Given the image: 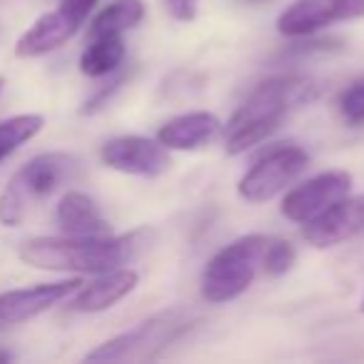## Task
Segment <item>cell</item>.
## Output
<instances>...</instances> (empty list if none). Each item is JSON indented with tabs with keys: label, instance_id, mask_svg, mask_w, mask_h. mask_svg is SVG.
<instances>
[{
	"label": "cell",
	"instance_id": "cell-21",
	"mask_svg": "<svg viewBox=\"0 0 364 364\" xmlns=\"http://www.w3.org/2000/svg\"><path fill=\"white\" fill-rule=\"evenodd\" d=\"M125 80H127V75H125V73H117V75L112 77L110 82H105V85H102L100 90H97V92H92V95L85 100V105L80 107V112H82V115H95V112H100L102 107H105L107 102H110V97L115 95L117 90H120V87H122V82H125Z\"/></svg>",
	"mask_w": 364,
	"mask_h": 364
},
{
	"label": "cell",
	"instance_id": "cell-2",
	"mask_svg": "<svg viewBox=\"0 0 364 364\" xmlns=\"http://www.w3.org/2000/svg\"><path fill=\"white\" fill-rule=\"evenodd\" d=\"M317 95L319 85L309 77L282 75L259 82L225 125L228 155H242L252 150L282 125L289 112L314 102Z\"/></svg>",
	"mask_w": 364,
	"mask_h": 364
},
{
	"label": "cell",
	"instance_id": "cell-7",
	"mask_svg": "<svg viewBox=\"0 0 364 364\" xmlns=\"http://www.w3.org/2000/svg\"><path fill=\"white\" fill-rule=\"evenodd\" d=\"M364 18V0H294L277 18V31L284 38H307L334 23Z\"/></svg>",
	"mask_w": 364,
	"mask_h": 364
},
{
	"label": "cell",
	"instance_id": "cell-26",
	"mask_svg": "<svg viewBox=\"0 0 364 364\" xmlns=\"http://www.w3.org/2000/svg\"><path fill=\"white\" fill-rule=\"evenodd\" d=\"M359 309H362V312H364V299H362V307H359Z\"/></svg>",
	"mask_w": 364,
	"mask_h": 364
},
{
	"label": "cell",
	"instance_id": "cell-18",
	"mask_svg": "<svg viewBox=\"0 0 364 364\" xmlns=\"http://www.w3.org/2000/svg\"><path fill=\"white\" fill-rule=\"evenodd\" d=\"M43 127H46V117L38 115V112H26V115L0 120V165L13 152L21 150L26 142H31Z\"/></svg>",
	"mask_w": 364,
	"mask_h": 364
},
{
	"label": "cell",
	"instance_id": "cell-17",
	"mask_svg": "<svg viewBox=\"0 0 364 364\" xmlns=\"http://www.w3.org/2000/svg\"><path fill=\"white\" fill-rule=\"evenodd\" d=\"M125 41L122 36H100L87 41L80 55V73L87 77H105L120 70L125 60Z\"/></svg>",
	"mask_w": 364,
	"mask_h": 364
},
{
	"label": "cell",
	"instance_id": "cell-22",
	"mask_svg": "<svg viewBox=\"0 0 364 364\" xmlns=\"http://www.w3.org/2000/svg\"><path fill=\"white\" fill-rule=\"evenodd\" d=\"M165 8L177 23H193L198 18L200 0H165Z\"/></svg>",
	"mask_w": 364,
	"mask_h": 364
},
{
	"label": "cell",
	"instance_id": "cell-8",
	"mask_svg": "<svg viewBox=\"0 0 364 364\" xmlns=\"http://www.w3.org/2000/svg\"><path fill=\"white\" fill-rule=\"evenodd\" d=\"M352 190V175L347 170H327L309 177L307 182L292 188L282 200V215L292 223H309L319 213L334 205L337 200L347 198Z\"/></svg>",
	"mask_w": 364,
	"mask_h": 364
},
{
	"label": "cell",
	"instance_id": "cell-20",
	"mask_svg": "<svg viewBox=\"0 0 364 364\" xmlns=\"http://www.w3.org/2000/svg\"><path fill=\"white\" fill-rule=\"evenodd\" d=\"M337 105H339V112H342V117L347 122H352V125L364 122V77L354 80L347 90H342Z\"/></svg>",
	"mask_w": 364,
	"mask_h": 364
},
{
	"label": "cell",
	"instance_id": "cell-14",
	"mask_svg": "<svg viewBox=\"0 0 364 364\" xmlns=\"http://www.w3.org/2000/svg\"><path fill=\"white\" fill-rule=\"evenodd\" d=\"M220 130H223V122L213 112L198 110L165 122L157 130V142L167 150H200L208 142H213Z\"/></svg>",
	"mask_w": 364,
	"mask_h": 364
},
{
	"label": "cell",
	"instance_id": "cell-4",
	"mask_svg": "<svg viewBox=\"0 0 364 364\" xmlns=\"http://www.w3.org/2000/svg\"><path fill=\"white\" fill-rule=\"evenodd\" d=\"M267 242L269 237L264 235H245L215 252L203 272V297L210 304H225L247 292L262 269Z\"/></svg>",
	"mask_w": 364,
	"mask_h": 364
},
{
	"label": "cell",
	"instance_id": "cell-24",
	"mask_svg": "<svg viewBox=\"0 0 364 364\" xmlns=\"http://www.w3.org/2000/svg\"><path fill=\"white\" fill-rule=\"evenodd\" d=\"M3 90H6V77L0 75V92H3Z\"/></svg>",
	"mask_w": 364,
	"mask_h": 364
},
{
	"label": "cell",
	"instance_id": "cell-23",
	"mask_svg": "<svg viewBox=\"0 0 364 364\" xmlns=\"http://www.w3.org/2000/svg\"><path fill=\"white\" fill-rule=\"evenodd\" d=\"M11 359H13V354H11V352H6V349H0V364L11 362Z\"/></svg>",
	"mask_w": 364,
	"mask_h": 364
},
{
	"label": "cell",
	"instance_id": "cell-13",
	"mask_svg": "<svg viewBox=\"0 0 364 364\" xmlns=\"http://www.w3.org/2000/svg\"><path fill=\"white\" fill-rule=\"evenodd\" d=\"M82 23L75 16L65 11V8L58 6L55 11L43 13L16 43V55L18 58H41L48 53L58 50L60 46H65L77 31H80Z\"/></svg>",
	"mask_w": 364,
	"mask_h": 364
},
{
	"label": "cell",
	"instance_id": "cell-6",
	"mask_svg": "<svg viewBox=\"0 0 364 364\" xmlns=\"http://www.w3.org/2000/svg\"><path fill=\"white\" fill-rule=\"evenodd\" d=\"M309 165V155L299 145L279 142V145L264 150L255 160V165L237 182V195L245 203H267L277 198L282 190H287L289 182H294Z\"/></svg>",
	"mask_w": 364,
	"mask_h": 364
},
{
	"label": "cell",
	"instance_id": "cell-3",
	"mask_svg": "<svg viewBox=\"0 0 364 364\" xmlns=\"http://www.w3.org/2000/svg\"><path fill=\"white\" fill-rule=\"evenodd\" d=\"M77 157L70 152H43L28 160L8 182L0 195V225L18 228L33 205L43 203L73 180L77 172Z\"/></svg>",
	"mask_w": 364,
	"mask_h": 364
},
{
	"label": "cell",
	"instance_id": "cell-25",
	"mask_svg": "<svg viewBox=\"0 0 364 364\" xmlns=\"http://www.w3.org/2000/svg\"><path fill=\"white\" fill-rule=\"evenodd\" d=\"M250 3H262V0H250Z\"/></svg>",
	"mask_w": 364,
	"mask_h": 364
},
{
	"label": "cell",
	"instance_id": "cell-16",
	"mask_svg": "<svg viewBox=\"0 0 364 364\" xmlns=\"http://www.w3.org/2000/svg\"><path fill=\"white\" fill-rule=\"evenodd\" d=\"M142 18H145L142 0H112L92 18L90 28H87V41L100 36H122L140 26Z\"/></svg>",
	"mask_w": 364,
	"mask_h": 364
},
{
	"label": "cell",
	"instance_id": "cell-11",
	"mask_svg": "<svg viewBox=\"0 0 364 364\" xmlns=\"http://www.w3.org/2000/svg\"><path fill=\"white\" fill-rule=\"evenodd\" d=\"M359 232H364V195H357V198L347 195V198L337 200L317 218L304 223L302 230L304 240L317 250L342 245Z\"/></svg>",
	"mask_w": 364,
	"mask_h": 364
},
{
	"label": "cell",
	"instance_id": "cell-1",
	"mask_svg": "<svg viewBox=\"0 0 364 364\" xmlns=\"http://www.w3.org/2000/svg\"><path fill=\"white\" fill-rule=\"evenodd\" d=\"M152 230L140 228L127 235H87V237H33L21 245L18 257L28 267L46 272L102 274L127 264L150 245Z\"/></svg>",
	"mask_w": 364,
	"mask_h": 364
},
{
	"label": "cell",
	"instance_id": "cell-9",
	"mask_svg": "<svg viewBox=\"0 0 364 364\" xmlns=\"http://www.w3.org/2000/svg\"><path fill=\"white\" fill-rule=\"evenodd\" d=\"M100 160L110 170L137 177H157L170 167L167 147H162L157 137L150 140L140 135H122L107 140L100 147Z\"/></svg>",
	"mask_w": 364,
	"mask_h": 364
},
{
	"label": "cell",
	"instance_id": "cell-5",
	"mask_svg": "<svg viewBox=\"0 0 364 364\" xmlns=\"http://www.w3.org/2000/svg\"><path fill=\"white\" fill-rule=\"evenodd\" d=\"M190 322L180 309H167V312L152 314L137 327L97 344L92 352L85 354V362H125V359H152V349H162L180 337Z\"/></svg>",
	"mask_w": 364,
	"mask_h": 364
},
{
	"label": "cell",
	"instance_id": "cell-10",
	"mask_svg": "<svg viewBox=\"0 0 364 364\" xmlns=\"http://www.w3.org/2000/svg\"><path fill=\"white\" fill-rule=\"evenodd\" d=\"M80 284L82 279L73 277V279H60V282H43V284H33V287L0 292V332L18 327V324L48 312L58 302L73 297Z\"/></svg>",
	"mask_w": 364,
	"mask_h": 364
},
{
	"label": "cell",
	"instance_id": "cell-15",
	"mask_svg": "<svg viewBox=\"0 0 364 364\" xmlns=\"http://www.w3.org/2000/svg\"><path fill=\"white\" fill-rule=\"evenodd\" d=\"M58 228L70 237H87V235H110V225L102 218L95 200L80 190H70L60 198L55 210Z\"/></svg>",
	"mask_w": 364,
	"mask_h": 364
},
{
	"label": "cell",
	"instance_id": "cell-12",
	"mask_svg": "<svg viewBox=\"0 0 364 364\" xmlns=\"http://www.w3.org/2000/svg\"><path fill=\"white\" fill-rule=\"evenodd\" d=\"M140 282V274L135 269L117 267L110 272L97 274V279L92 282H82L75 289V297L70 299V312L80 314H97L105 312V309L115 307L120 299H125L132 289Z\"/></svg>",
	"mask_w": 364,
	"mask_h": 364
},
{
	"label": "cell",
	"instance_id": "cell-19",
	"mask_svg": "<svg viewBox=\"0 0 364 364\" xmlns=\"http://www.w3.org/2000/svg\"><path fill=\"white\" fill-rule=\"evenodd\" d=\"M297 262V250H294L292 242L287 240L272 237L264 247V257H262V269L269 274V277H282Z\"/></svg>",
	"mask_w": 364,
	"mask_h": 364
}]
</instances>
